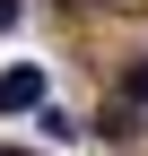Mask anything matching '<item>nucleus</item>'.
I'll use <instances>...</instances> for the list:
<instances>
[{
	"mask_svg": "<svg viewBox=\"0 0 148 156\" xmlns=\"http://www.w3.org/2000/svg\"><path fill=\"white\" fill-rule=\"evenodd\" d=\"M35 104H44V69H35V61L0 69V113H35Z\"/></svg>",
	"mask_w": 148,
	"mask_h": 156,
	"instance_id": "f257e3e1",
	"label": "nucleus"
},
{
	"mask_svg": "<svg viewBox=\"0 0 148 156\" xmlns=\"http://www.w3.org/2000/svg\"><path fill=\"white\" fill-rule=\"evenodd\" d=\"M122 95H131V104H148V61H131V69H122Z\"/></svg>",
	"mask_w": 148,
	"mask_h": 156,
	"instance_id": "f03ea898",
	"label": "nucleus"
},
{
	"mask_svg": "<svg viewBox=\"0 0 148 156\" xmlns=\"http://www.w3.org/2000/svg\"><path fill=\"white\" fill-rule=\"evenodd\" d=\"M0 156H17V147H0Z\"/></svg>",
	"mask_w": 148,
	"mask_h": 156,
	"instance_id": "7ed1b4c3",
	"label": "nucleus"
}]
</instances>
